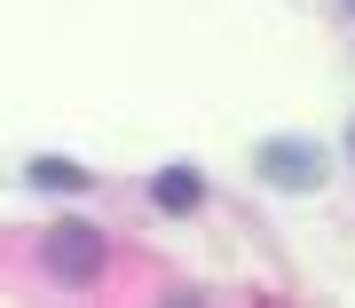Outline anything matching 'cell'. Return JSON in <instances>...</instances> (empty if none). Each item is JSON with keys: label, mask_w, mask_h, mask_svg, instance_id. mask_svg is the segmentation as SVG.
<instances>
[{"label": "cell", "mask_w": 355, "mask_h": 308, "mask_svg": "<svg viewBox=\"0 0 355 308\" xmlns=\"http://www.w3.org/2000/svg\"><path fill=\"white\" fill-rule=\"evenodd\" d=\"M103 261H111V237H103L95 221L64 214V221H48V230H40V269H48L55 284H95Z\"/></svg>", "instance_id": "1"}, {"label": "cell", "mask_w": 355, "mask_h": 308, "mask_svg": "<svg viewBox=\"0 0 355 308\" xmlns=\"http://www.w3.org/2000/svg\"><path fill=\"white\" fill-rule=\"evenodd\" d=\"M261 182L268 190H324V142H300V135H277L261 142Z\"/></svg>", "instance_id": "2"}, {"label": "cell", "mask_w": 355, "mask_h": 308, "mask_svg": "<svg viewBox=\"0 0 355 308\" xmlns=\"http://www.w3.org/2000/svg\"><path fill=\"white\" fill-rule=\"evenodd\" d=\"M150 205H158V214H198V205H205V174L198 166H158L150 174Z\"/></svg>", "instance_id": "3"}, {"label": "cell", "mask_w": 355, "mask_h": 308, "mask_svg": "<svg viewBox=\"0 0 355 308\" xmlns=\"http://www.w3.org/2000/svg\"><path fill=\"white\" fill-rule=\"evenodd\" d=\"M32 190H55V198H87L95 174L71 166V158H32Z\"/></svg>", "instance_id": "4"}, {"label": "cell", "mask_w": 355, "mask_h": 308, "mask_svg": "<svg viewBox=\"0 0 355 308\" xmlns=\"http://www.w3.org/2000/svg\"><path fill=\"white\" fill-rule=\"evenodd\" d=\"M331 8H340V16H347V24H355V0H331Z\"/></svg>", "instance_id": "5"}, {"label": "cell", "mask_w": 355, "mask_h": 308, "mask_svg": "<svg viewBox=\"0 0 355 308\" xmlns=\"http://www.w3.org/2000/svg\"><path fill=\"white\" fill-rule=\"evenodd\" d=\"M347 151H355V127H347Z\"/></svg>", "instance_id": "6"}]
</instances>
